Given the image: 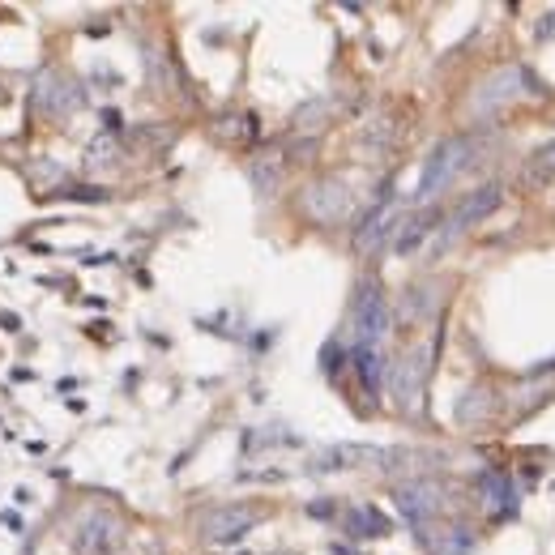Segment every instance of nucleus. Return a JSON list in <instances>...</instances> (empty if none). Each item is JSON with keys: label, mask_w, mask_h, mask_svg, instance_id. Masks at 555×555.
Masks as SVG:
<instances>
[{"label": "nucleus", "mask_w": 555, "mask_h": 555, "mask_svg": "<svg viewBox=\"0 0 555 555\" xmlns=\"http://www.w3.org/2000/svg\"><path fill=\"white\" fill-rule=\"evenodd\" d=\"M470 150H474V141L470 137H449V141H440V146L427 154V163H423V176H419V201L427 197H436L440 188H449L453 176L470 163Z\"/></svg>", "instance_id": "f257e3e1"}, {"label": "nucleus", "mask_w": 555, "mask_h": 555, "mask_svg": "<svg viewBox=\"0 0 555 555\" xmlns=\"http://www.w3.org/2000/svg\"><path fill=\"white\" fill-rule=\"evenodd\" d=\"M389 325H393V312L385 304L380 287H363L355 299V346H368V351H380V342L389 338Z\"/></svg>", "instance_id": "f03ea898"}, {"label": "nucleus", "mask_w": 555, "mask_h": 555, "mask_svg": "<svg viewBox=\"0 0 555 555\" xmlns=\"http://www.w3.org/2000/svg\"><path fill=\"white\" fill-rule=\"evenodd\" d=\"M257 521H261V513L252 509V504H218V509L201 517V538L214 547H227V543H240Z\"/></svg>", "instance_id": "7ed1b4c3"}, {"label": "nucleus", "mask_w": 555, "mask_h": 555, "mask_svg": "<svg viewBox=\"0 0 555 555\" xmlns=\"http://www.w3.org/2000/svg\"><path fill=\"white\" fill-rule=\"evenodd\" d=\"M393 500H398V509H402V517L410 521V526H427L436 513H440V504H444V491H440V483H432V479H406V483H398V491H393Z\"/></svg>", "instance_id": "20e7f679"}, {"label": "nucleus", "mask_w": 555, "mask_h": 555, "mask_svg": "<svg viewBox=\"0 0 555 555\" xmlns=\"http://www.w3.org/2000/svg\"><path fill=\"white\" fill-rule=\"evenodd\" d=\"M517 94H526V69L509 65V69H496L479 90H474L470 107H474V116H491V111H500L504 103H513Z\"/></svg>", "instance_id": "39448f33"}, {"label": "nucleus", "mask_w": 555, "mask_h": 555, "mask_svg": "<svg viewBox=\"0 0 555 555\" xmlns=\"http://www.w3.org/2000/svg\"><path fill=\"white\" fill-rule=\"evenodd\" d=\"M500 201H504V197H500V188H496V184L474 188V193H470V197H466V201L449 214V227H444V235L436 240V248H449V244L457 240V235L474 227V222H483L491 210H500Z\"/></svg>", "instance_id": "423d86ee"}, {"label": "nucleus", "mask_w": 555, "mask_h": 555, "mask_svg": "<svg viewBox=\"0 0 555 555\" xmlns=\"http://www.w3.org/2000/svg\"><path fill=\"white\" fill-rule=\"evenodd\" d=\"M304 214L312 222H342L351 214V188L342 180H316L312 188H304Z\"/></svg>", "instance_id": "0eeeda50"}, {"label": "nucleus", "mask_w": 555, "mask_h": 555, "mask_svg": "<svg viewBox=\"0 0 555 555\" xmlns=\"http://www.w3.org/2000/svg\"><path fill=\"white\" fill-rule=\"evenodd\" d=\"M124 538V526H120V517H111L107 509H90L82 521H77V534H73V543L82 555H107L111 547H116Z\"/></svg>", "instance_id": "6e6552de"}, {"label": "nucleus", "mask_w": 555, "mask_h": 555, "mask_svg": "<svg viewBox=\"0 0 555 555\" xmlns=\"http://www.w3.org/2000/svg\"><path fill=\"white\" fill-rule=\"evenodd\" d=\"M82 99H86V90L65 73H43L35 82V107L43 116H69V111L82 107Z\"/></svg>", "instance_id": "1a4fd4ad"}, {"label": "nucleus", "mask_w": 555, "mask_h": 555, "mask_svg": "<svg viewBox=\"0 0 555 555\" xmlns=\"http://www.w3.org/2000/svg\"><path fill=\"white\" fill-rule=\"evenodd\" d=\"M423 380H427V351L419 346V351H410L406 359H398V363H393V372H389L393 402L410 410V406L419 402V393H423Z\"/></svg>", "instance_id": "9d476101"}, {"label": "nucleus", "mask_w": 555, "mask_h": 555, "mask_svg": "<svg viewBox=\"0 0 555 555\" xmlns=\"http://www.w3.org/2000/svg\"><path fill=\"white\" fill-rule=\"evenodd\" d=\"M393 231H398V205H393V201H380L376 210L359 222V231H355V252L372 257V252L385 244Z\"/></svg>", "instance_id": "9b49d317"}, {"label": "nucleus", "mask_w": 555, "mask_h": 555, "mask_svg": "<svg viewBox=\"0 0 555 555\" xmlns=\"http://www.w3.org/2000/svg\"><path fill=\"white\" fill-rule=\"evenodd\" d=\"M423 547L432 555H470L474 534L466 526H440V530H419Z\"/></svg>", "instance_id": "f8f14e48"}, {"label": "nucleus", "mask_w": 555, "mask_h": 555, "mask_svg": "<svg viewBox=\"0 0 555 555\" xmlns=\"http://www.w3.org/2000/svg\"><path fill=\"white\" fill-rule=\"evenodd\" d=\"M479 496H483V509L491 517L513 513V483H509V474H500V470L479 474Z\"/></svg>", "instance_id": "ddd939ff"}, {"label": "nucleus", "mask_w": 555, "mask_h": 555, "mask_svg": "<svg viewBox=\"0 0 555 555\" xmlns=\"http://www.w3.org/2000/svg\"><path fill=\"white\" fill-rule=\"evenodd\" d=\"M385 449H372V444H333V449L321 453V462L312 470H351V466H363V462H376Z\"/></svg>", "instance_id": "4468645a"}, {"label": "nucleus", "mask_w": 555, "mask_h": 555, "mask_svg": "<svg viewBox=\"0 0 555 555\" xmlns=\"http://www.w3.org/2000/svg\"><path fill=\"white\" fill-rule=\"evenodd\" d=\"M436 218L440 214H415V218H406V222H398V240H393V248H398V257H415V252L423 248V240L436 231Z\"/></svg>", "instance_id": "2eb2a0df"}, {"label": "nucleus", "mask_w": 555, "mask_h": 555, "mask_svg": "<svg viewBox=\"0 0 555 555\" xmlns=\"http://www.w3.org/2000/svg\"><path fill=\"white\" fill-rule=\"evenodd\" d=\"M436 304H440V291L436 287H410V291H402V321L406 325H415V321H427V316L436 312Z\"/></svg>", "instance_id": "dca6fc26"}, {"label": "nucleus", "mask_w": 555, "mask_h": 555, "mask_svg": "<svg viewBox=\"0 0 555 555\" xmlns=\"http://www.w3.org/2000/svg\"><path fill=\"white\" fill-rule=\"evenodd\" d=\"M355 368H359V376H363V385L376 393L380 380H385V355H380V351H368V346H355Z\"/></svg>", "instance_id": "f3484780"}, {"label": "nucleus", "mask_w": 555, "mask_h": 555, "mask_svg": "<svg viewBox=\"0 0 555 555\" xmlns=\"http://www.w3.org/2000/svg\"><path fill=\"white\" fill-rule=\"evenodd\" d=\"M346 526H351V534H363V538H376V534H389V521L380 517L372 504H363V509H355L351 513V521H346Z\"/></svg>", "instance_id": "a211bd4d"}, {"label": "nucleus", "mask_w": 555, "mask_h": 555, "mask_svg": "<svg viewBox=\"0 0 555 555\" xmlns=\"http://www.w3.org/2000/svg\"><path fill=\"white\" fill-rule=\"evenodd\" d=\"M526 180L530 184H543V180H555V141L551 146H543L534 158H530V167H526Z\"/></svg>", "instance_id": "6ab92c4d"}, {"label": "nucleus", "mask_w": 555, "mask_h": 555, "mask_svg": "<svg viewBox=\"0 0 555 555\" xmlns=\"http://www.w3.org/2000/svg\"><path fill=\"white\" fill-rule=\"evenodd\" d=\"M111 158H116V137H99V141H90V150H86V167H111Z\"/></svg>", "instance_id": "aec40b11"}, {"label": "nucleus", "mask_w": 555, "mask_h": 555, "mask_svg": "<svg viewBox=\"0 0 555 555\" xmlns=\"http://www.w3.org/2000/svg\"><path fill=\"white\" fill-rule=\"evenodd\" d=\"M252 184H257L261 193H274V188H278V167L257 163V167H252Z\"/></svg>", "instance_id": "412c9836"}, {"label": "nucleus", "mask_w": 555, "mask_h": 555, "mask_svg": "<svg viewBox=\"0 0 555 555\" xmlns=\"http://www.w3.org/2000/svg\"><path fill=\"white\" fill-rule=\"evenodd\" d=\"M538 35H555V13H551V18H547L543 26H538Z\"/></svg>", "instance_id": "4be33fe9"}]
</instances>
